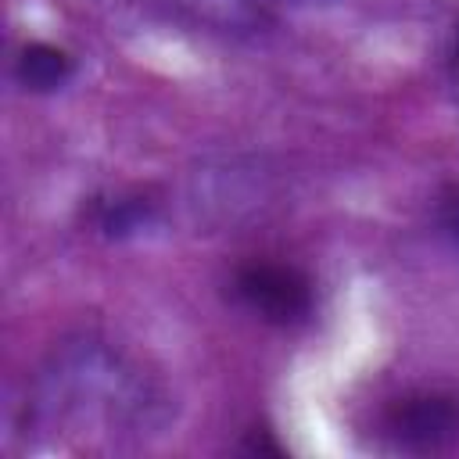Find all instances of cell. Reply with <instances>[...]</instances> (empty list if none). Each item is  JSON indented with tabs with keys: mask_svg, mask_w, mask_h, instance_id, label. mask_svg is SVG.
Returning <instances> with one entry per match:
<instances>
[{
	"mask_svg": "<svg viewBox=\"0 0 459 459\" xmlns=\"http://www.w3.org/2000/svg\"><path fill=\"white\" fill-rule=\"evenodd\" d=\"M240 301L269 323H301L312 312V283L305 273L276 262H251L237 273Z\"/></svg>",
	"mask_w": 459,
	"mask_h": 459,
	"instance_id": "6da1fadb",
	"label": "cell"
},
{
	"mask_svg": "<svg viewBox=\"0 0 459 459\" xmlns=\"http://www.w3.org/2000/svg\"><path fill=\"white\" fill-rule=\"evenodd\" d=\"M387 434L409 452H437L459 437V405L448 394H412L387 412Z\"/></svg>",
	"mask_w": 459,
	"mask_h": 459,
	"instance_id": "7a4b0ae2",
	"label": "cell"
},
{
	"mask_svg": "<svg viewBox=\"0 0 459 459\" xmlns=\"http://www.w3.org/2000/svg\"><path fill=\"white\" fill-rule=\"evenodd\" d=\"M14 75L22 86L47 93V90H57L68 82L72 57H68V50L54 47V43H25L14 61Z\"/></svg>",
	"mask_w": 459,
	"mask_h": 459,
	"instance_id": "3957f363",
	"label": "cell"
},
{
	"mask_svg": "<svg viewBox=\"0 0 459 459\" xmlns=\"http://www.w3.org/2000/svg\"><path fill=\"white\" fill-rule=\"evenodd\" d=\"M147 222H151V201L143 197H118V201H108L100 212V230L108 237H129Z\"/></svg>",
	"mask_w": 459,
	"mask_h": 459,
	"instance_id": "277c9868",
	"label": "cell"
},
{
	"mask_svg": "<svg viewBox=\"0 0 459 459\" xmlns=\"http://www.w3.org/2000/svg\"><path fill=\"white\" fill-rule=\"evenodd\" d=\"M194 4L204 14H212V18L226 22V25H247V22H255V7L247 0H194Z\"/></svg>",
	"mask_w": 459,
	"mask_h": 459,
	"instance_id": "5b68a950",
	"label": "cell"
},
{
	"mask_svg": "<svg viewBox=\"0 0 459 459\" xmlns=\"http://www.w3.org/2000/svg\"><path fill=\"white\" fill-rule=\"evenodd\" d=\"M437 226L459 247V183H452L437 194Z\"/></svg>",
	"mask_w": 459,
	"mask_h": 459,
	"instance_id": "8992f818",
	"label": "cell"
},
{
	"mask_svg": "<svg viewBox=\"0 0 459 459\" xmlns=\"http://www.w3.org/2000/svg\"><path fill=\"white\" fill-rule=\"evenodd\" d=\"M448 72H452V79L459 82V22H455V32H452V50H448Z\"/></svg>",
	"mask_w": 459,
	"mask_h": 459,
	"instance_id": "52a82bcc",
	"label": "cell"
}]
</instances>
